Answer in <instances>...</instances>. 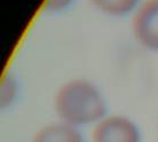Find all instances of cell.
Here are the masks:
<instances>
[{
  "instance_id": "obj_4",
  "label": "cell",
  "mask_w": 158,
  "mask_h": 142,
  "mask_svg": "<svg viewBox=\"0 0 158 142\" xmlns=\"http://www.w3.org/2000/svg\"><path fill=\"white\" fill-rule=\"evenodd\" d=\"M31 142H84V138L78 127L60 120L41 127Z\"/></svg>"
},
{
  "instance_id": "obj_3",
  "label": "cell",
  "mask_w": 158,
  "mask_h": 142,
  "mask_svg": "<svg viewBox=\"0 0 158 142\" xmlns=\"http://www.w3.org/2000/svg\"><path fill=\"white\" fill-rule=\"evenodd\" d=\"M132 30L143 47L158 51V0H144L135 9Z\"/></svg>"
},
{
  "instance_id": "obj_6",
  "label": "cell",
  "mask_w": 158,
  "mask_h": 142,
  "mask_svg": "<svg viewBox=\"0 0 158 142\" xmlns=\"http://www.w3.org/2000/svg\"><path fill=\"white\" fill-rule=\"evenodd\" d=\"M73 0H46L45 8L51 13H59L67 9Z\"/></svg>"
},
{
  "instance_id": "obj_1",
  "label": "cell",
  "mask_w": 158,
  "mask_h": 142,
  "mask_svg": "<svg viewBox=\"0 0 158 142\" xmlns=\"http://www.w3.org/2000/svg\"><path fill=\"white\" fill-rule=\"evenodd\" d=\"M54 109L61 122L75 127L95 125L107 116V102L96 85L87 79H71L54 96Z\"/></svg>"
},
{
  "instance_id": "obj_5",
  "label": "cell",
  "mask_w": 158,
  "mask_h": 142,
  "mask_svg": "<svg viewBox=\"0 0 158 142\" xmlns=\"http://www.w3.org/2000/svg\"><path fill=\"white\" fill-rule=\"evenodd\" d=\"M98 10L110 16H124L132 12L141 4V0H89Z\"/></svg>"
},
{
  "instance_id": "obj_2",
  "label": "cell",
  "mask_w": 158,
  "mask_h": 142,
  "mask_svg": "<svg viewBox=\"0 0 158 142\" xmlns=\"http://www.w3.org/2000/svg\"><path fill=\"white\" fill-rule=\"evenodd\" d=\"M92 142H141V133L128 117L110 115L94 125Z\"/></svg>"
}]
</instances>
